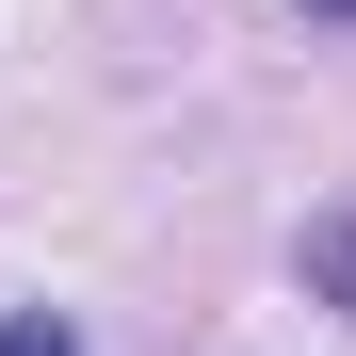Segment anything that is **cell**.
<instances>
[{"label": "cell", "instance_id": "obj_1", "mask_svg": "<svg viewBox=\"0 0 356 356\" xmlns=\"http://www.w3.org/2000/svg\"><path fill=\"white\" fill-rule=\"evenodd\" d=\"M308 291H340V308H356V211H324V227H308Z\"/></svg>", "mask_w": 356, "mask_h": 356}, {"label": "cell", "instance_id": "obj_2", "mask_svg": "<svg viewBox=\"0 0 356 356\" xmlns=\"http://www.w3.org/2000/svg\"><path fill=\"white\" fill-rule=\"evenodd\" d=\"M0 356H81V340L49 324V308H17V324H0Z\"/></svg>", "mask_w": 356, "mask_h": 356}, {"label": "cell", "instance_id": "obj_3", "mask_svg": "<svg viewBox=\"0 0 356 356\" xmlns=\"http://www.w3.org/2000/svg\"><path fill=\"white\" fill-rule=\"evenodd\" d=\"M308 17H356V0H308Z\"/></svg>", "mask_w": 356, "mask_h": 356}]
</instances>
